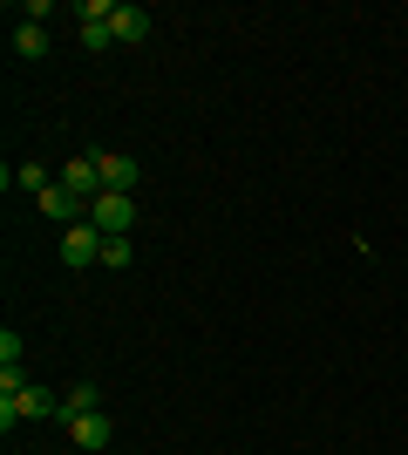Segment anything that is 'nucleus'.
Masks as SVG:
<instances>
[{"label": "nucleus", "mask_w": 408, "mask_h": 455, "mask_svg": "<svg viewBox=\"0 0 408 455\" xmlns=\"http://www.w3.org/2000/svg\"><path fill=\"white\" fill-rule=\"evenodd\" d=\"M89 225H96L102 238H130L136 231V197L130 190H102L96 204H89Z\"/></svg>", "instance_id": "obj_1"}, {"label": "nucleus", "mask_w": 408, "mask_h": 455, "mask_svg": "<svg viewBox=\"0 0 408 455\" xmlns=\"http://www.w3.org/2000/svg\"><path fill=\"white\" fill-rule=\"evenodd\" d=\"M61 266H68V272H82V266H102V231L89 225V218L61 231Z\"/></svg>", "instance_id": "obj_2"}, {"label": "nucleus", "mask_w": 408, "mask_h": 455, "mask_svg": "<svg viewBox=\"0 0 408 455\" xmlns=\"http://www.w3.org/2000/svg\"><path fill=\"white\" fill-rule=\"evenodd\" d=\"M61 428H68V442H76V449H89V455L116 442V421L102 415V408H89V415H68V421H61Z\"/></svg>", "instance_id": "obj_3"}, {"label": "nucleus", "mask_w": 408, "mask_h": 455, "mask_svg": "<svg viewBox=\"0 0 408 455\" xmlns=\"http://www.w3.org/2000/svg\"><path fill=\"white\" fill-rule=\"evenodd\" d=\"M109 28H116V41L123 48H136V41H150V7H136V0H116V14H109Z\"/></svg>", "instance_id": "obj_4"}, {"label": "nucleus", "mask_w": 408, "mask_h": 455, "mask_svg": "<svg viewBox=\"0 0 408 455\" xmlns=\"http://www.w3.org/2000/svg\"><path fill=\"white\" fill-rule=\"evenodd\" d=\"M96 156V171H102V190H130L136 184V156H123V150H89Z\"/></svg>", "instance_id": "obj_5"}, {"label": "nucleus", "mask_w": 408, "mask_h": 455, "mask_svg": "<svg viewBox=\"0 0 408 455\" xmlns=\"http://www.w3.org/2000/svg\"><path fill=\"white\" fill-rule=\"evenodd\" d=\"M48 48H55V41H48V28H35V20H20V28H14V55H20V61H41Z\"/></svg>", "instance_id": "obj_6"}, {"label": "nucleus", "mask_w": 408, "mask_h": 455, "mask_svg": "<svg viewBox=\"0 0 408 455\" xmlns=\"http://www.w3.org/2000/svg\"><path fill=\"white\" fill-rule=\"evenodd\" d=\"M89 408H102V387H96V380H76V387L61 395V421H68V415H89Z\"/></svg>", "instance_id": "obj_7"}, {"label": "nucleus", "mask_w": 408, "mask_h": 455, "mask_svg": "<svg viewBox=\"0 0 408 455\" xmlns=\"http://www.w3.org/2000/svg\"><path fill=\"white\" fill-rule=\"evenodd\" d=\"M102 266H109V272H130L136 266V245H130V238H102Z\"/></svg>", "instance_id": "obj_8"}, {"label": "nucleus", "mask_w": 408, "mask_h": 455, "mask_svg": "<svg viewBox=\"0 0 408 455\" xmlns=\"http://www.w3.org/2000/svg\"><path fill=\"white\" fill-rule=\"evenodd\" d=\"M82 48H89V55H109V48H116V28H109V20L82 28Z\"/></svg>", "instance_id": "obj_9"}, {"label": "nucleus", "mask_w": 408, "mask_h": 455, "mask_svg": "<svg viewBox=\"0 0 408 455\" xmlns=\"http://www.w3.org/2000/svg\"><path fill=\"white\" fill-rule=\"evenodd\" d=\"M68 14H76L82 28H96V20H109V14H116V0H76Z\"/></svg>", "instance_id": "obj_10"}, {"label": "nucleus", "mask_w": 408, "mask_h": 455, "mask_svg": "<svg viewBox=\"0 0 408 455\" xmlns=\"http://www.w3.org/2000/svg\"><path fill=\"white\" fill-rule=\"evenodd\" d=\"M20 354H28V347H20V333L7 326V333H0V374H20Z\"/></svg>", "instance_id": "obj_11"}, {"label": "nucleus", "mask_w": 408, "mask_h": 455, "mask_svg": "<svg viewBox=\"0 0 408 455\" xmlns=\"http://www.w3.org/2000/svg\"><path fill=\"white\" fill-rule=\"evenodd\" d=\"M48 184H55V177L41 171V164H20V171H14V190H35V197H41Z\"/></svg>", "instance_id": "obj_12"}]
</instances>
